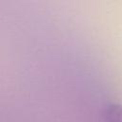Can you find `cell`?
<instances>
[{"label":"cell","instance_id":"obj_1","mask_svg":"<svg viewBox=\"0 0 122 122\" xmlns=\"http://www.w3.org/2000/svg\"><path fill=\"white\" fill-rule=\"evenodd\" d=\"M107 122H122V106L118 104L110 105L105 112Z\"/></svg>","mask_w":122,"mask_h":122}]
</instances>
